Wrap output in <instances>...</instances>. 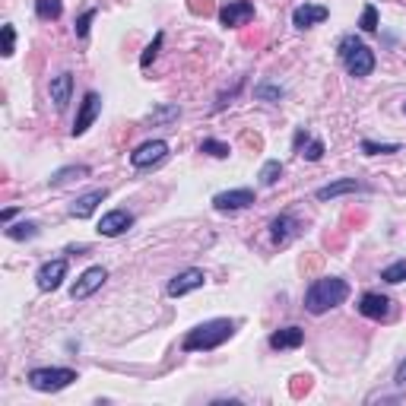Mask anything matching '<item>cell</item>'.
<instances>
[{"label": "cell", "mask_w": 406, "mask_h": 406, "mask_svg": "<svg viewBox=\"0 0 406 406\" xmlns=\"http://www.w3.org/2000/svg\"><path fill=\"white\" fill-rule=\"evenodd\" d=\"M130 226H133V216L127 213V209H111V213H105L99 219V232L105 235V238H118V235H124Z\"/></svg>", "instance_id": "13"}, {"label": "cell", "mask_w": 406, "mask_h": 406, "mask_svg": "<svg viewBox=\"0 0 406 406\" xmlns=\"http://www.w3.org/2000/svg\"><path fill=\"white\" fill-rule=\"evenodd\" d=\"M82 178H89V168H86V165H67V168H57L54 175L48 178V184H51V187H61V184H67V181H82Z\"/></svg>", "instance_id": "20"}, {"label": "cell", "mask_w": 406, "mask_h": 406, "mask_svg": "<svg viewBox=\"0 0 406 406\" xmlns=\"http://www.w3.org/2000/svg\"><path fill=\"white\" fill-rule=\"evenodd\" d=\"M162 42H165V35L162 32H156V38H152V44H146V51H143V57H140V67H149L152 61H156V54H159V48H162Z\"/></svg>", "instance_id": "29"}, {"label": "cell", "mask_w": 406, "mask_h": 406, "mask_svg": "<svg viewBox=\"0 0 406 406\" xmlns=\"http://www.w3.org/2000/svg\"><path fill=\"white\" fill-rule=\"evenodd\" d=\"M257 203V197H254L251 187H235V190H222V194L213 197V207L219 209V213H235V209H247Z\"/></svg>", "instance_id": "7"}, {"label": "cell", "mask_w": 406, "mask_h": 406, "mask_svg": "<svg viewBox=\"0 0 406 406\" xmlns=\"http://www.w3.org/2000/svg\"><path fill=\"white\" fill-rule=\"evenodd\" d=\"M359 190H365L362 181H355V178H340V181L327 184V187H317V200H336V197H343V194H359Z\"/></svg>", "instance_id": "18"}, {"label": "cell", "mask_w": 406, "mask_h": 406, "mask_svg": "<svg viewBox=\"0 0 406 406\" xmlns=\"http://www.w3.org/2000/svg\"><path fill=\"white\" fill-rule=\"evenodd\" d=\"M340 61H343V67L349 70V76H371V70H374V51L368 48L362 38H355V35H343L340 38Z\"/></svg>", "instance_id": "3"}, {"label": "cell", "mask_w": 406, "mask_h": 406, "mask_svg": "<svg viewBox=\"0 0 406 406\" xmlns=\"http://www.w3.org/2000/svg\"><path fill=\"white\" fill-rule=\"evenodd\" d=\"M349 295V283L340 276H321L314 279V283L308 285V292H304V311H311V314H324V311L336 308V304H343Z\"/></svg>", "instance_id": "2"}, {"label": "cell", "mask_w": 406, "mask_h": 406, "mask_svg": "<svg viewBox=\"0 0 406 406\" xmlns=\"http://www.w3.org/2000/svg\"><path fill=\"white\" fill-rule=\"evenodd\" d=\"M254 95L264 102H279L285 92H283V86H276V82H260V86L254 89Z\"/></svg>", "instance_id": "27"}, {"label": "cell", "mask_w": 406, "mask_h": 406, "mask_svg": "<svg viewBox=\"0 0 406 406\" xmlns=\"http://www.w3.org/2000/svg\"><path fill=\"white\" fill-rule=\"evenodd\" d=\"M48 95L51 102H54L57 111H63L70 102V95H73V73H57L54 80L48 82Z\"/></svg>", "instance_id": "15"}, {"label": "cell", "mask_w": 406, "mask_h": 406, "mask_svg": "<svg viewBox=\"0 0 406 406\" xmlns=\"http://www.w3.org/2000/svg\"><path fill=\"white\" fill-rule=\"evenodd\" d=\"M13 42H16V29L6 23V25H4V51H0L4 57H13Z\"/></svg>", "instance_id": "33"}, {"label": "cell", "mask_w": 406, "mask_h": 406, "mask_svg": "<svg viewBox=\"0 0 406 406\" xmlns=\"http://www.w3.org/2000/svg\"><path fill=\"white\" fill-rule=\"evenodd\" d=\"M61 13H63V4L61 0H35V16L38 19H61Z\"/></svg>", "instance_id": "22"}, {"label": "cell", "mask_w": 406, "mask_h": 406, "mask_svg": "<svg viewBox=\"0 0 406 406\" xmlns=\"http://www.w3.org/2000/svg\"><path fill=\"white\" fill-rule=\"evenodd\" d=\"M190 10H194V13H203V16H207V13H213V6L203 0V4H190Z\"/></svg>", "instance_id": "35"}, {"label": "cell", "mask_w": 406, "mask_h": 406, "mask_svg": "<svg viewBox=\"0 0 406 406\" xmlns=\"http://www.w3.org/2000/svg\"><path fill=\"white\" fill-rule=\"evenodd\" d=\"M105 279H108V270H105V266H89V270L73 283V289H70V298H73V302H86V298L92 295L95 289H102V283H105Z\"/></svg>", "instance_id": "9"}, {"label": "cell", "mask_w": 406, "mask_h": 406, "mask_svg": "<svg viewBox=\"0 0 406 406\" xmlns=\"http://www.w3.org/2000/svg\"><path fill=\"white\" fill-rule=\"evenodd\" d=\"M235 327H238V324L228 321V317L203 321V324H197L194 330H187L181 349H184V352H209V349H219L222 343L235 333Z\"/></svg>", "instance_id": "1"}, {"label": "cell", "mask_w": 406, "mask_h": 406, "mask_svg": "<svg viewBox=\"0 0 406 406\" xmlns=\"http://www.w3.org/2000/svg\"><path fill=\"white\" fill-rule=\"evenodd\" d=\"M362 152H365V156H390V152H400V143H374V140H362Z\"/></svg>", "instance_id": "24"}, {"label": "cell", "mask_w": 406, "mask_h": 406, "mask_svg": "<svg viewBox=\"0 0 406 406\" xmlns=\"http://www.w3.org/2000/svg\"><path fill=\"white\" fill-rule=\"evenodd\" d=\"M63 276H67V260L57 257V260H48V264L38 266L35 283H38V289H42V292H54V289H61Z\"/></svg>", "instance_id": "11"}, {"label": "cell", "mask_w": 406, "mask_h": 406, "mask_svg": "<svg viewBox=\"0 0 406 406\" xmlns=\"http://www.w3.org/2000/svg\"><path fill=\"white\" fill-rule=\"evenodd\" d=\"M304 343V330L302 327H283L276 333H270V346L273 349H298Z\"/></svg>", "instance_id": "19"}, {"label": "cell", "mask_w": 406, "mask_h": 406, "mask_svg": "<svg viewBox=\"0 0 406 406\" xmlns=\"http://www.w3.org/2000/svg\"><path fill=\"white\" fill-rule=\"evenodd\" d=\"M257 178H260V184H264V187H273V184L283 178V162H279V159H270V162H264V168H260Z\"/></svg>", "instance_id": "23"}, {"label": "cell", "mask_w": 406, "mask_h": 406, "mask_svg": "<svg viewBox=\"0 0 406 406\" xmlns=\"http://www.w3.org/2000/svg\"><path fill=\"white\" fill-rule=\"evenodd\" d=\"M105 197H108L105 187H102V190H89V194L76 197L73 207H70V216H73V219H89V216L95 213V207H99V203L105 200Z\"/></svg>", "instance_id": "17"}, {"label": "cell", "mask_w": 406, "mask_h": 406, "mask_svg": "<svg viewBox=\"0 0 406 406\" xmlns=\"http://www.w3.org/2000/svg\"><path fill=\"white\" fill-rule=\"evenodd\" d=\"M254 19V4L251 0H226L219 6V23L226 29H238V25L251 23Z\"/></svg>", "instance_id": "6"}, {"label": "cell", "mask_w": 406, "mask_h": 406, "mask_svg": "<svg viewBox=\"0 0 406 406\" xmlns=\"http://www.w3.org/2000/svg\"><path fill=\"white\" fill-rule=\"evenodd\" d=\"M95 19V10H86L80 19H76V25H73V32H76V38H86L89 35V23Z\"/></svg>", "instance_id": "32"}, {"label": "cell", "mask_w": 406, "mask_h": 406, "mask_svg": "<svg viewBox=\"0 0 406 406\" xmlns=\"http://www.w3.org/2000/svg\"><path fill=\"white\" fill-rule=\"evenodd\" d=\"M178 114H181V108L178 105H162L152 111V124H168V121H178Z\"/></svg>", "instance_id": "30"}, {"label": "cell", "mask_w": 406, "mask_h": 406, "mask_svg": "<svg viewBox=\"0 0 406 406\" xmlns=\"http://www.w3.org/2000/svg\"><path fill=\"white\" fill-rule=\"evenodd\" d=\"M359 25H362V32H378V10H374L371 4H368L365 10H362Z\"/></svg>", "instance_id": "31"}, {"label": "cell", "mask_w": 406, "mask_h": 406, "mask_svg": "<svg viewBox=\"0 0 406 406\" xmlns=\"http://www.w3.org/2000/svg\"><path fill=\"white\" fill-rule=\"evenodd\" d=\"M200 152H207V156H213V159H228V143H222V140H203L200 143Z\"/></svg>", "instance_id": "26"}, {"label": "cell", "mask_w": 406, "mask_h": 406, "mask_svg": "<svg viewBox=\"0 0 406 406\" xmlns=\"http://www.w3.org/2000/svg\"><path fill=\"white\" fill-rule=\"evenodd\" d=\"M390 311H393V302L387 295H381V292H365L359 298V314L368 317V321H387Z\"/></svg>", "instance_id": "10"}, {"label": "cell", "mask_w": 406, "mask_h": 406, "mask_svg": "<svg viewBox=\"0 0 406 406\" xmlns=\"http://www.w3.org/2000/svg\"><path fill=\"white\" fill-rule=\"evenodd\" d=\"M76 381V371L73 368H35L29 371V387L42 393H57L63 387H70Z\"/></svg>", "instance_id": "4"}, {"label": "cell", "mask_w": 406, "mask_h": 406, "mask_svg": "<svg viewBox=\"0 0 406 406\" xmlns=\"http://www.w3.org/2000/svg\"><path fill=\"white\" fill-rule=\"evenodd\" d=\"M403 114H406V102H403Z\"/></svg>", "instance_id": "38"}, {"label": "cell", "mask_w": 406, "mask_h": 406, "mask_svg": "<svg viewBox=\"0 0 406 406\" xmlns=\"http://www.w3.org/2000/svg\"><path fill=\"white\" fill-rule=\"evenodd\" d=\"M393 381H397V384H406V359L400 362V368H397V378H393Z\"/></svg>", "instance_id": "36"}, {"label": "cell", "mask_w": 406, "mask_h": 406, "mask_svg": "<svg viewBox=\"0 0 406 406\" xmlns=\"http://www.w3.org/2000/svg\"><path fill=\"white\" fill-rule=\"evenodd\" d=\"M327 16H330L327 6H321V4H304V6H298V10L292 13V25H295V29H311V25L324 23Z\"/></svg>", "instance_id": "16"}, {"label": "cell", "mask_w": 406, "mask_h": 406, "mask_svg": "<svg viewBox=\"0 0 406 406\" xmlns=\"http://www.w3.org/2000/svg\"><path fill=\"white\" fill-rule=\"evenodd\" d=\"M13 216H16V209H13V207H6V209H4V213H0V222H4V226H6V222H10V219H13Z\"/></svg>", "instance_id": "37"}, {"label": "cell", "mask_w": 406, "mask_h": 406, "mask_svg": "<svg viewBox=\"0 0 406 406\" xmlns=\"http://www.w3.org/2000/svg\"><path fill=\"white\" fill-rule=\"evenodd\" d=\"M311 387V378H295V384H292V397H302V393H308Z\"/></svg>", "instance_id": "34"}, {"label": "cell", "mask_w": 406, "mask_h": 406, "mask_svg": "<svg viewBox=\"0 0 406 406\" xmlns=\"http://www.w3.org/2000/svg\"><path fill=\"white\" fill-rule=\"evenodd\" d=\"M203 270H194V266H190V270H181L178 273V276H171V283H168V295L171 298H181V295H187V292H194V289H200L203 285Z\"/></svg>", "instance_id": "12"}, {"label": "cell", "mask_w": 406, "mask_h": 406, "mask_svg": "<svg viewBox=\"0 0 406 406\" xmlns=\"http://www.w3.org/2000/svg\"><path fill=\"white\" fill-rule=\"evenodd\" d=\"M165 156H168V143L165 140H146V143H140L130 152V165L133 168H149V165L162 162Z\"/></svg>", "instance_id": "5"}, {"label": "cell", "mask_w": 406, "mask_h": 406, "mask_svg": "<svg viewBox=\"0 0 406 406\" xmlns=\"http://www.w3.org/2000/svg\"><path fill=\"white\" fill-rule=\"evenodd\" d=\"M4 232H6V238H13V241H29L38 235V226L35 222H16V226H6Z\"/></svg>", "instance_id": "21"}, {"label": "cell", "mask_w": 406, "mask_h": 406, "mask_svg": "<svg viewBox=\"0 0 406 406\" xmlns=\"http://www.w3.org/2000/svg\"><path fill=\"white\" fill-rule=\"evenodd\" d=\"M298 156H304L308 162H321L324 159V140H308V143L298 149Z\"/></svg>", "instance_id": "28"}, {"label": "cell", "mask_w": 406, "mask_h": 406, "mask_svg": "<svg viewBox=\"0 0 406 406\" xmlns=\"http://www.w3.org/2000/svg\"><path fill=\"white\" fill-rule=\"evenodd\" d=\"M270 235H273V245H276V247H285V245H289V241L298 235L295 216H289V213L276 216V219L270 222Z\"/></svg>", "instance_id": "14"}, {"label": "cell", "mask_w": 406, "mask_h": 406, "mask_svg": "<svg viewBox=\"0 0 406 406\" xmlns=\"http://www.w3.org/2000/svg\"><path fill=\"white\" fill-rule=\"evenodd\" d=\"M99 111H102L99 92H86L80 102V111H76V121H73V127H70V133H73V137H82V133L92 127V121L99 118Z\"/></svg>", "instance_id": "8"}, {"label": "cell", "mask_w": 406, "mask_h": 406, "mask_svg": "<svg viewBox=\"0 0 406 406\" xmlns=\"http://www.w3.org/2000/svg\"><path fill=\"white\" fill-rule=\"evenodd\" d=\"M381 279H384V283H406V260H397V264H390V266H384V270H381Z\"/></svg>", "instance_id": "25"}]
</instances>
